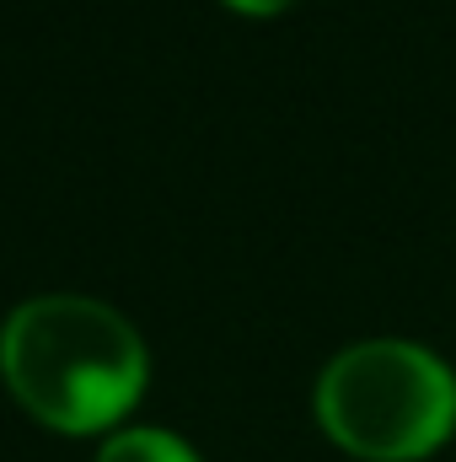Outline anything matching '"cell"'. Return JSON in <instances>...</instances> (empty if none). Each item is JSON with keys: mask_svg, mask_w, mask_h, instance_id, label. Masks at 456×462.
I'll return each mask as SVG.
<instances>
[{"mask_svg": "<svg viewBox=\"0 0 456 462\" xmlns=\"http://www.w3.org/2000/svg\"><path fill=\"white\" fill-rule=\"evenodd\" d=\"M0 376L32 420L87 436L134 409L150 376V355L118 307L49 291L0 323Z\"/></svg>", "mask_w": 456, "mask_h": 462, "instance_id": "6da1fadb", "label": "cell"}, {"mask_svg": "<svg viewBox=\"0 0 456 462\" xmlns=\"http://www.w3.org/2000/svg\"><path fill=\"white\" fill-rule=\"evenodd\" d=\"M317 420L354 457L414 462L456 430V376L414 339H360L323 365Z\"/></svg>", "mask_w": 456, "mask_h": 462, "instance_id": "7a4b0ae2", "label": "cell"}, {"mask_svg": "<svg viewBox=\"0 0 456 462\" xmlns=\"http://www.w3.org/2000/svg\"><path fill=\"white\" fill-rule=\"evenodd\" d=\"M97 462H205V457L161 425H134V430H114L97 447Z\"/></svg>", "mask_w": 456, "mask_h": 462, "instance_id": "3957f363", "label": "cell"}, {"mask_svg": "<svg viewBox=\"0 0 456 462\" xmlns=\"http://www.w3.org/2000/svg\"><path fill=\"white\" fill-rule=\"evenodd\" d=\"M226 5H236V11H247V16H274V11H285L290 0H226Z\"/></svg>", "mask_w": 456, "mask_h": 462, "instance_id": "277c9868", "label": "cell"}]
</instances>
